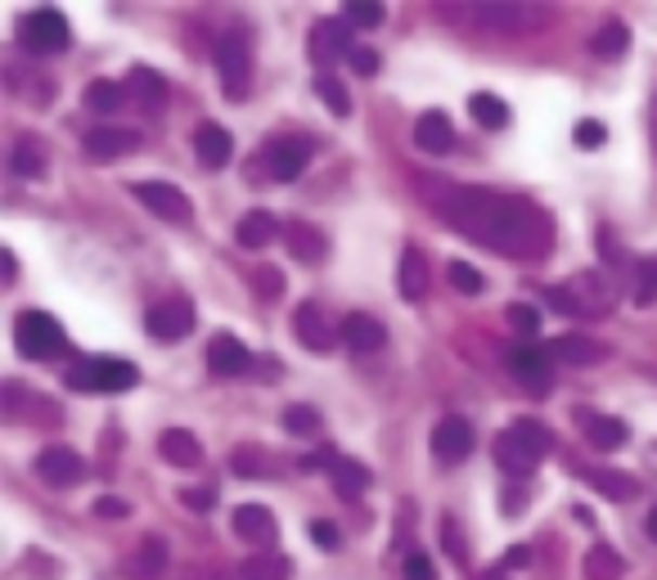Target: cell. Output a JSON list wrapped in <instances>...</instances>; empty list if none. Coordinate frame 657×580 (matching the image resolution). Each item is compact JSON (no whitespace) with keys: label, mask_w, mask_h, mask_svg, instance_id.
<instances>
[{"label":"cell","mask_w":657,"mask_h":580,"mask_svg":"<svg viewBox=\"0 0 657 580\" xmlns=\"http://www.w3.org/2000/svg\"><path fill=\"white\" fill-rule=\"evenodd\" d=\"M275 517H271V508L266 504H239L234 508V536L239 540H248V544H275Z\"/></svg>","instance_id":"20"},{"label":"cell","mask_w":657,"mask_h":580,"mask_svg":"<svg viewBox=\"0 0 657 580\" xmlns=\"http://www.w3.org/2000/svg\"><path fill=\"white\" fill-rule=\"evenodd\" d=\"M207 370L217 378H239L253 370V351L234 338V333H217L212 343H207Z\"/></svg>","instance_id":"16"},{"label":"cell","mask_w":657,"mask_h":580,"mask_svg":"<svg viewBox=\"0 0 657 580\" xmlns=\"http://www.w3.org/2000/svg\"><path fill=\"white\" fill-rule=\"evenodd\" d=\"M604 140H608V127H604L600 117L577 121V144H581V149H604Z\"/></svg>","instance_id":"49"},{"label":"cell","mask_w":657,"mask_h":580,"mask_svg":"<svg viewBox=\"0 0 657 580\" xmlns=\"http://www.w3.org/2000/svg\"><path fill=\"white\" fill-rule=\"evenodd\" d=\"M293 576V558L284 554H253L239 567V580H288Z\"/></svg>","instance_id":"37"},{"label":"cell","mask_w":657,"mask_h":580,"mask_svg":"<svg viewBox=\"0 0 657 580\" xmlns=\"http://www.w3.org/2000/svg\"><path fill=\"white\" fill-rule=\"evenodd\" d=\"M131 194L144 211H154V217H163V221H176V225L194 221V203L176 185H167V180H140V185H131Z\"/></svg>","instance_id":"9"},{"label":"cell","mask_w":657,"mask_h":580,"mask_svg":"<svg viewBox=\"0 0 657 580\" xmlns=\"http://www.w3.org/2000/svg\"><path fill=\"white\" fill-rule=\"evenodd\" d=\"M194 154H198L203 167L221 171V167L234 158V140H230L226 127H217V121H203V127L194 131Z\"/></svg>","instance_id":"22"},{"label":"cell","mask_w":657,"mask_h":580,"mask_svg":"<svg viewBox=\"0 0 657 580\" xmlns=\"http://www.w3.org/2000/svg\"><path fill=\"white\" fill-rule=\"evenodd\" d=\"M328 481H334V491L343 500H361L370 491V468L361 460H338L334 468H328Z\"/></svg>","instance_id":"32"},{"label":"cell","mask_w":657,"mask_h":580,"mask_svg":"<svg viewBox=\"0 0 657 580\" xmlns=\"http://www.w3.org/2000/svg\"><path fill=\"white\" fill-rule=\"evenodd\" d=\"M504 571H523V567H531V549L527 544H514V549H504V563H500Z\"/></svg>","instance_id":"55"},{"label":"cell","mask_w":657,"mask_h":580,"mask_svg":"<svg viewBox=\"0 0 657 580\" xmlns=\"http://www.w3.org/2000/svg\"><path fill=\"white\" fill-rule=\"evenodd\" d=\"M14 347L23 360H54L68 351V333L46 311H23L14 320Z\"/></svg>","instance_id":"4"},{"label":"cell","mask_w":657,"mask_h":580,"mask_svg":"<svg viewBox=\"0 0 657 580\" xmlns=\"http://www.w3.org/2000/svg\"><path fill=\"white\" fill-rule=\"evenodd\" d=\"M428 207L464 239L482 243L487 253L514 261H541L554 253V221L545 207L523 194L487 190V185H437L428 190Z\"/></svg>","instance_id":"1"},{"label":"cell","mask_w":657,"mask_h":580,"mask_svg":"<svg viewBox=\"0 0 657 580\" xmlns=\"http://www.w3.org/2000/svg\"><path fill=\"white\" fill-rule=\"evenodd\" d=\"M441 540H446V549H451V558L464 567V563H468V549H464V540H460L455 517H446V523H441Z\"/></svg>","instance_id":"53"},{"label":"cell","mask_w":657,"mask_h":580,"mask_svg":"<svg viewBox=\"0 0 657 580\" xmlns=\"http://www.w3.org/2000/svg\"><path fill=\"white\" fill-rule=\"evenodd\" d=\"M648 127H653V149H657V100H653V113H648Z\"/></svg>","instance_id":"61"},{"label":"cell","mask_w":657,"mask_h":580,"mask_svg":"<svg viewBox=\"0 0 657 580\" xmlns=\"http://www.w3.org/2000/svg\"><path fill=\"white\" fill-rule=\"evenodd\" d=\"M293 328H297V338H302V347L315 351V356H324V351L338 347V333H334V324H328V315H324L320 301H302V307H297V315H293Z\"/></svg>","instance_id":"14"},{"label":"cell","mask_w":657,"mask_h":580,"mask_svg":"<svg viewBox=\"0 0 657 580\" xmlns=\"http://www.w3.org/2000/svg\"><path fill=\"white\" fill-rule=\"evenodd\" d=\"M351 50H356V41H351V23L347 18H324V23L311 27V37H307V54H311L315 68L338 64V59H347Z\"/></svg>","instance_id":"10"},{"label":"cell","mask_w":657,"mask_h":580,"mask_svg":"<svg viewBox=\"0 0 657 580\" xmlns=\"http://www.w3.org/2000/svg\"><path fill=\"white\" fill-rule=\"evenodd\" d=\"M343 14H347V23H356V27H378L387 10L378 5V0H351V5H343Z\"/></svg>","instance_id":"46"},{"label":"cell","mask_w":657,"mask_h":580,"mask_svg":"<svg viewBox=\"0 0 657 580\" xmlns=\"http://www.w3.org/2000/svg\"><path fill=\"white\" fill-rule=\"evenodd\" d=\"M163 567H167V540L163 536H144L140 549H136V558H131V567H127V576L131 580H154Z\"/></svg>","instance_id":"31"},{"label":"cell","mask_w":657,"mask_h":580,"mask_svg":"<svg viewBox=\"0 0 657 580\" xmlns=\"http://www.w3.org/2000/svg\"><path fill=\"white\" fill-rule=\"evenodd\" d=\"M347 64H351L356 77H374V73H378V54H374L370 46H356V50L347 54Z\"/></svg>","instance_id":"51"},{"label":"cell","mask_w":657,"mask_h":580,"mask_svg":"<svg viewBox=\"0 0 657 580\" xmlns=\"http://www.w3.org/2000/svg\"><path fill=\"white\" fill-rule=\"evenodd\" d=\"M644 527H648V536L657 540V504H653V513H648V523H644Z\"/></svg>","instance_id":"60"},{"label":"cell","mask_w":657,"mask_h":580,"mask_svg":"<svg viewBox=\"0 0 657 580\" xmlns=\"http://www.w3.org/2000/svg\"><path fill=\"white\" fill-rule=\"evenodd\" d=\"M495 464L504 473H514V477H531V468L541 464V454L531 450V441L518 433V427H510V433L495 437Z\"/></svg>","instance_id":"18"},{"label":"cell","mask_w":657,"mask_h":580,"mask_svg":"<svg viewBox=\"0 0 657 580\" xmlns=\"http://www.w3.org/2000/svg\"><path fill=\"white\" fill-rule=\"evenodd\" d=\"M510 324L518 338H541V311L531 307V301H514L510 307Z\"/></svg>","instance_id":"42"},{"label":"cell","mask_w":657,"mask_h":580,"mask_svg":"<svg viewBox=\"0 0 657 580\" xmlns=\"http://www.w3.org/2000/svg\"><path fill=\"white\" fill-rule=\"evenodd\" d=\"M433 454H437L441 464H464L468 454H473V427H468V418L446 414L437 423V433H433Z\"/></svg>","instance_id":"15"},{"label":"cell","mask_w":657,"mask_h":580,"mask_svg":"<svg viewBox=\"0 0 657 580\" xmlns=\"http://www.w3.org/2000/svg\"><path fill=\"white\" fill-rule=\"evenodd\" d=\"M504 364H510L514 383H518L523 391H531V396H545V391L554 387V364H550V356L536 347V343L510 347V351H504Z\"/></svg>","instance_id":"7"},{"label":"cell","mask_w":657,"mask_h":580,"mask_svg":"<svg viewBox=\"0 0 657 580\" xmlns=\"http://www.w3.org/2000/svg\"><path fill=\"white\" fill-rule=\"evenodd\" d=\"M261 163H266V176L271 180H297L311 163V140L307 136H275L266 140L261 149Z\"/></svg>","instance_id":"8"},{"label":"cell","mask_w":657,"mask_h":580,"mask_svg":"<svg viewBox=\"0 0 657 580\" xmlns=\"http://www.w3.org/2000/svg\"><path fill=\"white\" fill-rule=\"evenodd\" d=\"M217 59V73H221V90L230 104H244L248 100V77H253V46L244 33H226L212 50Z\"/></svg>","instance_id":"5"},{"label":"cell","mask_w":657,"mask_h":580,"mask_svg":"<svg viewBox=\"0 0 657 580\" xmlns=\"http://www.w3.org/2000/svg\"><path fill=\"white\" fill-rule=\"evenodd\" d=\"M581 477L594 486L600 495H608V500H617V504H626V500H635L640 495V481L631 477V473H608V468H581Z\"/></svg>","instance_id":"30"},{"label":"cell","mask_w":657,"mask_h":580,"mask_svg":"<svg viewBox=\"0 0 657 580\" xmlns=\"http://www.w3.org/2000/svg\"><path fill=\"white\" fill-rule=\"evenodd\" d=\"M581 571H585V580H621L626 563H621V554L613 544H594V549H585Z\"/></svg>","instance_id":"33"},{"label":"cell","mask_w":657,"mask_h":580,"mask_svg":"<svg viewBox=\"0 0 657 580\" xmlns=\"http://www.w3.org/2000/svg\"><path fill=\"white\" fill-rule=\"evenodd\" d=\"M127 86H131V95L140 100L144 113H163V108H167V81H163V73L136 64V68L127 73Z\"/></svg>","instance_id":"27"},{"label":"cell","mask_w":657,"mask_h":580,"mask_svg":"<svg viewBox=\"0 0 657 580\" xmlns=\"http://www.w3.org/2000/svg\"><path fill=\"white\" fill-rule=\"evenodd\" d=\"M37 473L50 486H77L86 477V464H81V454L73 446H46L37 454Z\"/></svg>","instance_id":"17"},{"label":"cell","mask_w":657,"mask_h":580,"mask_svg":"<svg viewBox=\"0 0 657 580\" xmlns=\"http://www.w3.org/2000/svg\"><path fill=\"white\" fill-rule=\"evenodd\" d=\"M514 427H518V433H523V437L531 441V450L541 454V460H545V454L554 450V437H550V427H541V423H536V418H518Z\"/></svg>","instance_id":"48"},{"label":"cell","mask_w":657,"mask_h":580,"mask_svg":"<svg viewBox=\"0 0 657 580\" xmlns=\"http://www.w3.org/2000/svg\"><path fill=\"white\" fill-rule=\"evenodd\" d=\"M307 536L320 544V549H338L343 544V536H338V527L334 523H324V517H315V523L307 527Z\"/></svg>","instance_id":"54"},{"label":"cell","mask_w":657,"mask_h":580,"mask_svg":"<svg viewBox=\"0 0 657 580\" xmlns=\"http://www.w3.org/2000/svg\"><path fill=\"white\" fill-rule=\"evenodd\" d=\"M284 234V225L271 217L266 207H257V211H244L239 217V225H234V239H239V248H266V243H275Z\"/></svg>","instance_id":"24"},{"label":"cell","mask_w":657,"mask_h":580,"mask_svg":"<svg viewBox=\"0 0 657 580\" xmlns=\"http://www.w3.org/2000/svg\"><path fill=\"white\" fill-rule=\"evenodd\" d=\"M315 95H320V104L334 113V117H347V113H351V95H347V86H343L338 77L320 73V77H315Z\"/></svg>","instance_id":"39"},{"label":"cell","mask_w":657,"mask_h":580,"mask_svg":"<svg viewBox=\"0 0 657 580\" xmlns=\"http://www.w3.org/2000/svg\"><path fill=\"white\" fill-rule=\"evenodd\" d=\"M572 418H577V427L585 433V441H590L594 450H621L626 441H631V427H626L621 418H613V414H600V410H590V405H577Z\"/></svg>","instance_id":"12"},{"label":"cell","mask_w":657,"mask_h":580,"mask_svg":"<svg viewBox=\"0 0 657 580\" xmlns=\"http://www.w3.org/2000/svg\"><path fill=\"white\" fill-rule=\"evenodd\" d=\"M280 423H284V433H293V437H311L315 427H320V414L311 405H288Z\"/></svg>","instance_id":"43"},{"label":"cell","mask_w":657,"mask_h":580,"mask_svg":"<svg viewBox=\"0 0 657 580\" xmlns=\"http://www.w3.org/2000/svg\"><path fill=\"white\" fill-rule=\"evenodd\" d=\"M73 33H68V18L59 14L54 5H41L33 14H23L18 18V46L23 50H33V54H59V50H68Z\"/></svg>","instance_id":"6"},{"label":"cell","mask_w":657,"mask_h":580,"mask_svg":"<svg viewBox=\"0 0 657 580\" xmlns=\"http://www.w3.org/2000/svg\"><path fill=\"white\" fill-rule=\"evenodd\" d=\"M631 301H635V307H653V301H657V257H648V261H635Z\"/></svg>","instance_id":"40"},{"label":"cell","mask_w":657,"mask_h":580,"mask_svg":"<svg viewBox=\"0 0 657 580\" xmlns=\"http://www.w3.org/2000/svg\"><path fill=\"white\" fill-rule=\"evenodd\" d=\"M158 454L171 468H198L203 464V446H198L194 433H185V427H167V433L158 437Z\"/></svg>","instance_id":"25"},{"label":"cell","mask_w":657,"mask_h":580,"mask_svg":"<svg viewBox=\"0 0 657 580\" xmlns=\"http://www.w3.org/2000/svg\"><path fill=\"white\" fill-rule=\"evenodd\" d=\"M81 100H86V108H91V113H117V108H123V100H127V86L100 77V81L86 86Z\"/></svg>","instance_id":"38"},{"label":"cell","mask_w":657,"mask_h":580,"mask_svg":"<svg viewBox=\"0 0 657 580\" xmlns=\"http://www.w3.org/2000/svg\"><path fill=\"white\" fill-rule=\"evenodd\" d=\"M64 383L73 391H131L140 383V370L123 356H77Z\"/></svg>","instance_id":"3"},{"label":"cell","mask_w":657,"mask_h":580,"mask_svg":"<svg viewBox=\"0 0 657 580\" xmlns=\"http://www.w3.org/2000/svg\"><path fill=\"white\" fill-rule=\"evenodd\" d=\"M194 301L190 297H167V301H158V307H149V315H144V324H149V333H154L158 343H181L185 333L194 328Z\"/></svg>","instance_id":"11"},{"label":"cell","mask_w":657,"mask_h":580,"mask_svg":"<svg viewBox=\"0 0 657 580\" xmlns=\"http://www.w3.org/2000/svg\"><path fill=\"white\" fill-rule=\"evenodd\" d=\"M401 571H405V580H437V567L428 554H405Z\"/></svg>","instance_id":"52"},{"label":"cell","mask_w":657,"mask_h":580,"mask_svg":"<svg viewBox=\"0 0 657 580\" xmlns=\"http://www.w3.org/2000/svg\"><path fill=\"white\" fill-rule=\"evenodd\" d=\"M230 464H234V473H239V477H257V473H271V460H266V454H261L257 446H239Z\"/></svg>","instance_id":"44"},{"label":"cell","mask_w":657,"mask_h":580,"mask_svg":"<svg viewBox=\"0 0 657 580\" xmlns=\"http://www.w3.org/2000/svg\"><path fill=\"white\" fill-rule=\"evenodd\" d=\"M284 248H288L293 261L315 266V261L328 257V239H324V230H315L311 221H288V225H284Z\"/></svg>","instance_id":"19"},{"label":"cell","mask_w":657,"mask_h":580,"mask_svg":"<svg viewBox=\"0 0 657 580\" xmlns=\"http://www.w3.org/2000/svg\"><path fill=\"white\" fill-rule=\"evenodd\" d=\"M572 517H577V523H581V527H594V513H590L585 504H577V508H572Z\"/></svg>","instance_id":"58"},{"label":"cell","mask_w":657,"mask_h":580,"mask_svg":"<svg viewBox=\"0 0 657 580\" xmlns=\"http://www.w3.org/2000/svg\"><path fill=\"white\" fill-rule=\"evenodd\" d=\"M86 149V158H95V163H117V158H127L140 149V131H127V127H91L81 140Z\"/></svg>","instance_id":"13"},{"label":"cell","mask_w":657,"mask_h":580,"mask_svg":"<svg viewBox=\"0 0 657 580\" xmlns=\"http://www.w3.org/2000/svg\"><path fill=\"white\" fill-rule=\"evenodd\" d=\"M468 113H473L477 121H482L487 131H504V127H510V121H514L510 104H504V100H495L491 90H477V95L468 100Z\"/></svg>","instance_id":"36"},{"label":"cell","mask_w":657,"mask_h":580,"mask_svg":"<svg viewBox=\"0 0 657 580\" xmlns=\"http://www.w3.org/2000/svg\"><path fill=\"white\" fill-rule=\"evenodd\" d=\"M604 356H608L604 343L581 338V333H563V338L550 343V360H563V364H600Z\"/></svg>","instance_id":"29"},{"label":"cell","mask_w":657,"mask_h":580,"mask_svg":"<svg viewBox=\"0 0 657 580\" xmlns=\"http://www.w3.org/2000/svg\"><path fill=\"white\" fill-rule=\"evenodd\" d=\"M338 338H343L351 351H383L387 328H383V320H374V315H365V311H351V315L343 320V328H338Z\"/></svg>","instance_id":"23"},{"label":"cell","mask_w":657,"mask_h":580,"mask_svg":"<svg viewBox=\"0 0 657 580\" xmlns=\"http://www.w3.org/2000/svg\"><path fill=\"white\" fill-rule=\"evenodd\" d=\"M10 167H14V176H23V180H41V176H46V144H41L37 136H23V140L14 144Z\"/></svg>","instance_id":"34"},{"label":"cell","mask_w":657,"mask_h":580,"mask_svg":"<svg viewBox=\"0 0 657 580\" xmlns=\"http://www.w3.org/2000/svg\"><path fill=\"white\" fill-rule=\"evenodd\" d=\"M181 500H185V504H194V508H207V504H212V495H207V491H185Z\"/></svg>","instance_id":"57"},{"label":"cell","mask_w":657,"mask_h":580,"mask_svg":"<svg viewBox=\"0 0 657 580\" xmlns=\"http://www.w3.org/2000/svg\"><path fill=\"white\" fill-rule=\"evenodd\" d=\"M468 14L477 23H491V27H536L545 18L541 5H473Z\"/></svg>","instance_id":"28"},{"label":"cell","mask_w":657,"mask_h":580,"mask_svg":"<svg viewBox=\"0 0 657 580\" xmlns=\"http://www.w3.org/2000/svg\"><path fill=\"white\" fill-rule=\"evenodd\" d=\"M446 274H451V288L455 293H464V297L482 293V274H477L468 261H451V266H446Z\"/></svg>","instance_id":"45"},{"label":"cell","mask_w":657,"mask_h":580,"mask_svg":"<svg viewBox=\"0 0 657 580\" xmlns=\"http://www.w3.org/2000/svg\"><path fill=\"white\" fill-rule=\"evenodd\" d=\"M253 288H257L266 301H275V297L284 293V274H280V266H257V270H253Z\"/></svg>","instance_id":"47"},{"label":"cell","mask_w":657,"mask_h":580,"mask_svg":"<svg viewBox=\"0 0 657 580\" xmlns=\"http://www.w3.org/2000/svg\"><path fill=\"white\" fill-rule=\"evenodd\" d=\"M590 50L604 59V64H613V59H626V50H631V27L626 23H604L600 33H594V41H590Z\"/></svg>","instance_id":"35"},{"label":"cell","mask_w":657,"mask_h":580,"mask_svg":"<svg viewBox=\"0 0 657 580\" xmlns=\"http://www.w3.org/2000/svg\"><path fill=\"white\" fill-rule=\"evenodd\" d=\"M0 280H5V284H14V280H18V261H14V253H10V248H0Z\"/></svg>","instance_id":"56"},{"label":"cell","mask_w":657,"mask_h":580,"mask_svg":"<svg viewBox=\"0 0 657 580\" xmlns=\"http://www.w3.org/2000/svg\"><path fill=\"white\" fill-rule=\"evenodd\" d=\"M545 297L554 301L558 315H590V320H600V315H608L617 307V280H613L608 270H581L567 284L550 288Z\"/></svg>","instance_id":"2"},{"label":"cell","mask_w":657,"mask_h":580,"mask_svg":"<svg viewBox=\"0 0 657 580\" xmlns=\"http://www.w3.org/2000/svg\"><path fill=\"white\" fill-rule=\"evenodd\" d=\"M414 144L424 149V154H451L455 149V131H451V117L446 113H424L420 121H414Z\"/></svg>","instance_id":"26"},{"label":"cell","mask_w":657,"mask_h":580,"mask_svg":"<svg viewBox=\"0 0 657 580\" xmlns=\"http://www.w3.org/2000/svg\"><path fill=\"white\" fill-rule=\"evenodd\" d=\"M594 248H600V257H604V266H608V274H617L626 261V248H621V239L613 234V225H600V234H594Z\"/></svg>","instance_id":"41"},{"label":"cell","mask_w":657,"mask_h":580,"mask_svg":"<svg viewBox=\"0 0 657 580\" xmlns=\"http://www.w3.org/2000/svg\"><path fill=\"white\" fill-rule=\"evenodd\" d=\"M95 517H104V523H123V517H131V504L123 495H100L95 500Z\"/></svg>","instance_id":"50"},{"label":"cell","mask_w":657,"mask_h":580,"mask_svg":"<svg viewBox=\"0 0 657 580\" xmlns=\"http://www.w3.org/2000/svg\"><path fill=\"white\" fill-rule=\"evenodd\" d=\"M428 284H433L428 257L410 243V248L401 253V266H397V288H401V297H405V301H424V297H428Z\"/></svg>","instance_id":"21"},{"label":"cell","mask_w":657,"mask_h":580,"mask_svg":"<svg viewBox=\"0 0 657 580\" xmlns=\"http://www.w3.org/2000/svg\"><path fill=\"white\" fill-rule=\"evenodd\" d=\"M477 580H510V571H504V567H491V571H482Z\"/></svg>","instance_id":"59"}]
</instances>
